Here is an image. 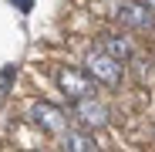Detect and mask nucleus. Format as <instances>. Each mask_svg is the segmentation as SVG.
<instances>
[{"label":"nucleus","mask_w":155,"mask_h":152,"mask_svg":"<svg viewBox=\"0 0 155 152\" xmlns=\"http://www.w3.org/2000/svg\"><path fill=\"white\" fill-rule=\"evenodd\" d=\"M71 112H74V118L81 122L88 132H91V129H105V125H108V108L101 105V101H98L94 95L71 101Z\"/></svg>","instance_id":"7ed1b4c3"},{"label":"nucleus","mask_w":155,"mask_h":152,"mask_svg":"<svg viewBox=\"0 0 155 152\" xmlns=\"http://www.w3.org/2000/svg\"><path fill=\"white\" fill-rule=\"evenodd\" d=\"M84 71L91 74L98 85H108V88H118L121 78H125V64L115 61L108 51H88V58H84Z\"/></svg>","instance_id":"f257e3e1"},{"label":"nucleus","mask_w":155,"mask_h":152,"mask_svg":"<svg viewBox=\"0 0 155 152\" xmlns=\"http://www.w3.org/2000/svg\"><path fill=\"white\" fill-rule=\"evenodd\" d=\"M61 145L68 149V152H94L98 149V142H94V135L84 129V132H71V129H64L61 132Z\"/></svg>","instance_id":"0eeeda50"},{"label":"nucleus","mask_w":155,"mask_h":152,"mask_svg":"<svg viewBox=\"0 0 155 152\" xmlns=\"http://www.w3.org/2000/svg\"><path fill=\"white\" fill-rule=\"evenodd\" d=\"M54 81H58V88H61V95H64L68 101L88 98V95H94V91H98V81L91 78L88 71H81V68H58Z\"/></svg>","instance_id":"f03ea898"},{"label":"nucleus","mask_w":155,"mask_h":152,"mask_svg":"<svg viewBox=\"0 0 155 152\" xmlns=\"http://www.w3.org/2000/svg\"><path fill=\"white\" fill-rule=\"evenodd\" d=\"M115 17H118V24H125V27H132V31H152L155 27V10H148L145 4H135V0L118 4Z\"/></svg>","instance_id":"39448f33"},{"label":"nucleus","mask_w":155,"mask_h":152,"mask_svg":"<svg viewBox=\"0 0 155 152\" xmlns=\"http://www.w3.org/2000/svg\"><path fill=\"white\" fill-rule=\"evenodd\" d=\"M101 51H108L115 61H132L135 58V44L128 34H101Z\"/></svg>","instance_id":"423d86ee"},{"label":"nucleus","mask_w":155,"mask_h":152,"mask_svg":"<svg viewBox=\"0 0 155 152\" xmlns=\"http://www.w3.org/2000/svg\"><path fill=\"white\" fill-rule=\"evenodd\" d=\"M135 4H145L148 10H155V0H135Z\"/></svg>","instance_id":"6e6552de"},{"label":"nucleus","mask_w":155,"mask_h":152,"mask_svg":"<svg viewBox=\"0 0 155 152\" xmlns=\"http://www.w3.org/2000/svg\"><path fill=\"white\" fill-rule=\"evenodd\" d=\"M31 122L41 132H47V135H61L68 129V115L58 105H51V101H37V105L31 108Z\"/></svg>","instance_id":"20e7f679"}]
</instances>
